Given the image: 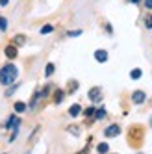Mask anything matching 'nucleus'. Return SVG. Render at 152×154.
Listing matches in <instances>:
<instances>
[{"label":"nucleus","instance_id":"obj_18","mask_svg":"<svg viewBox=\"0 0 152 154\" xmlns=\"http://www.w3.org/2000/svg\"><path fill=\"white\" fill-rule=\"evenodd\" d=\"M78 89V82H71V85H69V93H72V91H76Z\"/></svg>","mask_w":152,"mask_h":154},{"label":"nucleus","instance_id":"obj_4","mask_svg":"<svg viewBox=\"0 0 152 154\" xmlns=\"http://www.w3.org/2000/svg\"><path fill=\"white\" fill-rule=\"evenodd\" d=\"M145 98H147V95H145L143 91H135V93L132 95V100H134L135 104H143V102H145Z\"/></svg>","mask_w":152,"mask_h":154},{"label":"nucleus","instance_id":"obj_5","mask_svg":"<svg viewBox=\"0 0 152 154\" xmlns=\"http://www.w3.org/2000/svg\"><path fill=\"white\" fill-rule=\"evenodd\" d=\"M6 58H9V60H15L17 58V47H13V45H9V47H6Z\"/></svg>","mask_w":152,"mask_h":154},{"label":"nucleus","instance_id":"obj_15","mask_svg":"<svg viewBox=\"0 0 152 154\" xmlns=\"http://www.w3.org/2000/svg\"><path fill=\"white\" fill-rule=\"evenodd\" d=\"M0 30H2V32L8 30V20H6L4 17H0Z\"/></svg>","mask_w":152,"mask_h":154},{"label":"nucleus","instance_id":"obj_9","mask_svg":"<svg viewBox=\"0 0 152 154\" xmlns=\"http://www.w3.org/2000/svg\"><path fill=\"white\" fill-rule=\"evenodd\" d=\"M63 100V91L61 89H58L56 93H54V102H56V104H59Z\"/></svg>","mask_w":152,"mask_h":154},{"label":"nucleus","instance_id":"obj_10","mask_svg":"<svg viewBox=\"0 0 152 154\" xmlns=\"http://www.w3.org/2000/svg\"><path fill=\"white\" fill-rule=\"evenodd\" d=\"M95 117H96V119H104V117H106V109H104V108L95 109Z\"/></svg>","mask_w":152,"mask_h":154},{"label":"nucleus","instance_id":"obj_3","mask_svg":"<svg viewBox=\"0 0 152 154\" xmlns=\"http://www.w3.org/2000/svg\"><path fill=\"white\" fill-rule=\"evenodd\" d=\"M89 98H91L93 102L100 100V98H102V89H100V87H93V89L89 91Z\"/></svg>","mask_w":152,"mask_h":154},{"label":"nucleus","instance_id":"obj_26","mask_svg":"<svg viewBox=\"0 0 152 154\" xmlns=\"http://www.w3.org/2000/svg\"><path fill=\"white\" fill-rule=\"evenodd\" d=\"M132 2H139V0H132Z\"/></svg>","mask_w":152,"mask_h":154},{"label":"nucleus","instance_id":"obj_20","mask_svg":"<svg viewBox=\"0 0 152 154\" xmlns=\"http://www.w3.org/2000/svg\"><path fill=\"white\" fill-rule=\"evenodd\" d=\"M69 132H72L74 136H78V134H80V130H78V126H69Z\"/></svg>","mask_w":152,"mask_h":154},{"label":"nucleus","instance_id":"obj_11","mask_svg":"<svg viewBox=\"0 0 152 154\" xmlns=\"http://www.w3.org/2000/svg\"><path fill=\"white\" fill-rule=\"evenodd\" d=\"M13 39H15V45H17V47H19V45H24V43H26V37H24V35H15Z\"/></svg>","mask_w":152,"mask_h":154},{"label":"nucleus","instance_id":"obj_17","mask_svg":"<svg viewBox=\"0 0 152 154\" xmlns=\"http://www.w3.org/2000/svg\"><path fill=\"white\" fill-rule=\"evenodd\" d=\"M145 26H147V28H152V15H147V19H145Z\"/></svg>","mask_w":152,"mask_h":154},{"label":"nucleus","instance_id":"obj_25","mask_svg":"<svg viewBox=\"0 0 152 154\" xmlns=\"http://www.w3.org/2000/svg\"><path fill=\"white\" fill-rule=\"evenodd\" d=\"M150 126H152V117H150Z\"/></svg>","mask_w":152,"mask_h":154},{"label":"nucleus","instance_id":"obj_7","mask_svg":"<svg viewBox=\"0 0 152 154\" xmlns=\"http://www.w3.org/2000/svg\"><path fill=\"white\" fill-rule=\"evenodd\" d=\"M80 112H82V106H80V104H72V106L69 108V115H71V117H78Z\"/></svg>","mask_w":152,"mask_h":154},{"label":"nucleus","instance_id":"obj_23","mask_svg":"<svg viewBox=\"0 0 152 154\" xmlns=\"http://www.w3.org/2000/svg\"><path fill=\"white\" fill-rule=\"evenodd\" d=\"M145 6H147V8H150V9H152V0H145Z\"/></svg>","mask_w":152,"mask_h":154},{"label":"nucleus","instance_id":"obj_1","mask_svg":"<svg viewBox=\"0 0 152 154\" xmlns=\"http://www.w3.org/2000/svg\"><path fill=\"white\" fill-rule=\"evenodd\" d=\"M19 74V69L15 67V65H6V67L0 69V84L4 85H11L17 78Z\"/></svg>","mask_w":152,"mask_h":154},{"label":"nucleus","instance_id":"obj_14","mask_svg":"<svg viewBox=\"0 0 152 154\" xmlns=\"http://www.w3.org/2000/svg\"><path fill=\"white\" fill-rule=\"evenodd\" d=\"M52 30H54V26H52V24H47V26L41 28V34H50Z\"/></svg>","mask_w":152,"mask_h":154},{"label":"nucleus","instance_id":"obj_27","mask_svg":"<svg viewBox=\"0 0 152 154\" xmlns=\"http://www.w3.org/2000/svg\"><path fill=\"white\" fill-rule=\"evenodd\" d=\"M26 154H28V152H26Z\"/></svg>","mask_w":152,"mask_h":154},{"label":"nucleus","instance_id":"obj_22","mask_svg":"<svg viewBox=\"0 0 152 154\" xmlns=\"http://www.w3.org/2000/svg\"><path fill=\"white\" fill-rule=\"evenodd\" d=\"M80 34H82V32H80V30H74V32H69V34H67V35H69V37H76V35H80Z\"/></svg>","mask_w":152,"mask_h":154},{"label":"nucleus","instance_id":"obj_6","mask_svg":"<svg viewBox=\"0 0 152 154\" xmlns=\"http://www.w3.org/2000/svg\"><path fill=\"white\" fill-rule=\"evenodd\" d=\"M95 60H96V61H100V63H104V61L108 60V52L102 50V48H100V50H96V52H95Z\"/></svg>","mask_w":152,"mask_h":154},{"label":"nucleus","instance_id":"obj_13","mask_svg":"<svg viewBox=\"0 0 152 154\" xmlns=\"http://www.w3.org/2000/svg\"><path fill=\"white\" fill-rule=\"evenodd\" d=\"M108 149H110V147H108V143H100V145H99V152L100 154H106Z\"/></svg>","mask_w":152,"mask_h":154},{"label":"nucleus","instance_id":"obj_8","mask_svg":"<svg viewBox=\"0 0 152 154\" xmlns=\"http://www.w3.org/2000/svg\"><path fill=\"white\" fill-rule=\"evenodd\" d=\"M15 112L17 113H24L26 112V104L24 102H15Z\"/></svg>","mask_w":152,"mask_h":154},{"label":"nucleus","instance_id":"obj_24","mask_svg":"<svg viewBox=\"0 0 152 154\" xmlns=\"http://www.w3.org/2000/svg\"><path fill=\"white\" fill-rule=\"evenodd\" d=\"M9 4V0H0V6H8Z\"/></svg>","mask_w":152,"mask_h":154},{"label":"nucleus","instance_id":"obj_16","mask_svg":"<svg viewBox=\"0 0 152 154\" xmlns=\"http://www.w3.org/2000/svg\"><path fill=\"white\" fill-rule=\"evenodd\" d=\"M52 72H54V63H48V65H47V69H45V74L50 76Z\"/></svg>","mask_w":152,"mask_h":154},{"label":"nucleus","instance_id":"obj_2","mask_svg":"<svg viewBox=\"0 0 152 154\" xmlns=\"http://www.w3.org/2000/svg\"><path fill=\"white\" fill-rule=\"evenodd\" d=\"M104 134H106V137H115V136L121 134V128H119L117 125H111V126H108L104 130Z\"/></svg>","mask_w":152,"mask_h":154},{"label":"nucleus","instance_id":"obj_12","mask_svg":"<svg viewBox=\"0 0 152 154\" xmlns=\"http://www.w3.org/2000/svg\"><path fill=\"white\" fill-rule=\"evenodd\" d=\"M141 74H143V72H141V69H134L132 72H130V76H132V78H134V80H137V78H141Z\"/></svg>","mask_w":152,"mask_h":154},{"label":"nucleus","instance_id":"obj_21","mask_svg":"<svg viewBox=\"0 0 152 154\" xmlns=\"http://www.w3.org/2000/svg\"><path fill=\"white\" fill-rule=\"evenodd\" d=\"M17 89V85H11L9 89H6V97H9V95H13V91Z\"/></svg>","mask_w":152,"mask_h":154},{"label":"nucleus","instance_id":"obj_19","mask_svg":"<svg viewBox=\"0 0 152 154\" xmlns=\"http://www.w3.org/2000/svg\"><path fill=\"white\" fill-rule=\"evenodd\" d=\"M84 115H85V117H91V115H95V108H87V109L84 112Z\"/></svg>","mask_w":152,"mask_h":154}]
</instances>
